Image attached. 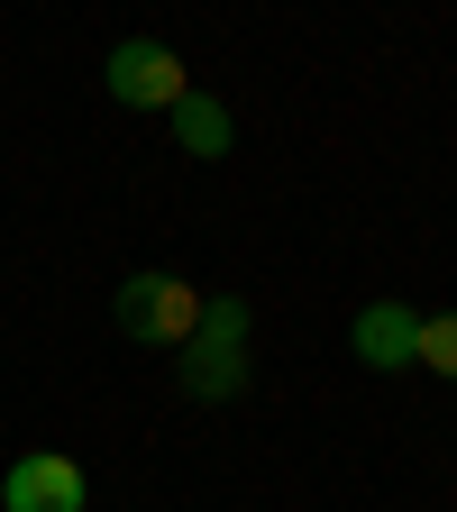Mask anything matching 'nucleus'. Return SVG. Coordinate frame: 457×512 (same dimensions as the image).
<instances>
[{"label":"nucleus","mask_w":457,"mask_h":512,"mask_svg":"<svg viewBox=\"0 0 457 512\" xmlns=\"http://www.w3.org/2000/svg\"><path fill=\"white\" fill-rule=\"evenodd\" d=\"M412 366H430V375L457 384V311H421V357Z\"/></svg>","instance_id":"7"},{"label":"nucleus","mask_w":457,"mask_h":512,"mask_svg":"<svg viewBox=\"0 0 457 512\" xmlns=\"http://www.w3.org/2000/svg\"><path fill=\"white\" fill-rule=\"evenodd\" d=\"M348 348H357V366H375V375H403V366L421 357V311L394 302V293H375V302L348 320Z\"/></svg>","instance_id":"5"},{"label":"nucleus","mask_w":457,"mask_h":512,"mask_svg":"<svg viewBox=\"0 0 457 512\" xmlns=\"http://www.w3.org/2000/svg\"><path fill=\"white\" fill-rule=\"evenodd\" d=\"M165 119H174V147H183V156H202V165H220V156L238 147V128H229V110H220L211 92H183Z\"/></svg>","instance_id":"6"},{"label":"nucleus","mask_w":457,"mask_h":512,"mask_svg":"<svg viewBox=\"0 0 457 512\" xmlns=\"http://www.w3.org/2000/svg\"><path fill=\"white\" fill-rule=\"evenodd\" d=\"M83 503H92V485H83V467L64 448H28L0 476V512H83Z\"/></svg>","instance_id":"4"},{"label":"nucleus","mask_w":457,"mask_h":512,"mask_svg":"<svg viewBox=\"0 0 457 512\" xmlns=\"http://www.w3.org/2000/svg\"><path fill=\"white\" fill-rule=\"evenodd\" d=\"M247 330H256V311L238 293H202V320H192V339L174 348V384H183V403H238L247 394Z\"/></svg>","instance_id":"1"},{"label":"nucleus","mask_w":457,"mask_h":512,"mask_svg":"<svg viewBox=\"0 0 457 512\" xmlns=\"http://www.w3.org/2000/svg\"><path fill=\"white\" fill-rule=\"evenodd\" d=\"M110 320H119L128 348H183L192 320H202V284H183V275H128L110 293Z\"/></svg>","instance_id":"2"},{"label":"nucleus","mask_w":457,"mask_h":512,"mask_svg":"<svg viewBox=\"0 0 457 512\" xmlns=\"http://www.w3.org/2000/svg\"><path fill=\"white\" fill-rule=\"evenodd\" d=\"M101 92H110L119 110H174V101L192 92V74H183V55H174L165 37H119V46L101 55Z\"/></svg>","instance_id":"3"}]
</instances>
